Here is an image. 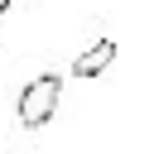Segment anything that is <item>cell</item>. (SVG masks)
<instances>
[{
	"label": "cell",
	"instance_id": "1",
	"mask_svg": "<svg viewBox=\"0 0 154 154\" xmlns=\"http://www.w3.org/2000/svg\"><path fill=\"white\" fill-rule=\"evenodd\" d=\"M58 101H63V82H58V72H38L34 82L19 87L14 120H19L24 130H38V125H48V120L58 116Z\"/></svg>",
	"mask_w": 154,
	"mask_h": 154
},
{
	"label": "cell",
	"instance_id": "2",
	"mask_svg": "<svg viewBox=\"0 0 154 154\" xmlns=\"http://www.w3.org/2000/svg\"><path fill=\"white\" fill-rule=\"evenodd\" d=\"M111 63H116V43H111V38H96V43H87V48L72 58V77L91 82V77H101Z\"/></svg>",
	"mask_w": 154,
	"mask_h": 154
},
{
	"label": "cell",
	"instance_id": "3",
	"mask_svg": "<svg viewBox=\"0 0 154 154\" xmlns=\"http://www.w3.org/2000/svg\"><path fill=\"white\" fill-rule=\"evenodd\" d=\"M14 5H19V0H0V19H5V14L14 10Z\"/></svg>",
	"mask_w": 154,
	"mask_h": 154
}]
</instances>
